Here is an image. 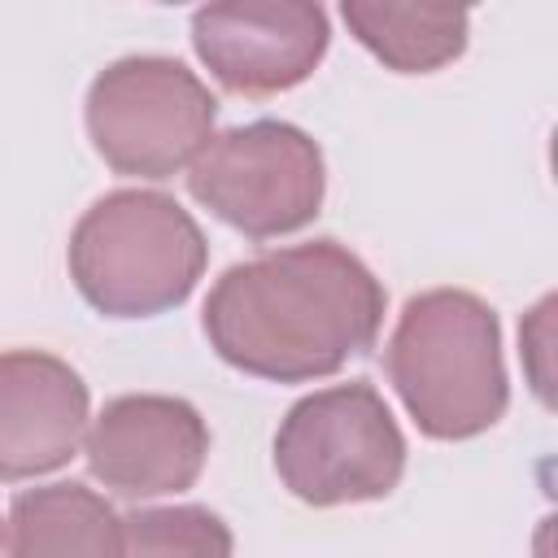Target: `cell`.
<instances>
[{"mask_svg":"<svg viewBox=\"0 0 558 558\" xmlns=\"http://www.w3.org/2000/svg\"><path fill=\"white\" fill-rule=\"evenodd\" d=\"M205 262L209 244L196 218L153 187H118L92 201L65 248L78 296L105 318H153L183 305Z\"/></svg>","mask_w":558,"mask_h":558,"instance_id":"obj_3","label":"cell"},{"mask_svg":"<svg viewBox=\"0 0 558 558\" xmlns=\"http://www.w3.org/2000/svg\"><path fill=\"white\" fill-rule=\"evenodd\" d=\"M0 554H4V523H0Z\"/></svg>","mask_w":558,"mask_h":558,"instance_id":"obj_13","label":"cell"},{"mask_svg":"<svg viewBox=\"0 0 558 558\" xmlns=\"http://www.w3.org/2000/svg\"><path fill=\"white\" fill-rule=\"evenodd\" d=\"M187 192L248 240H279L318 218L327 166L314 135L292 122L257 118L209 135L187 166Z\"/></svg>","mask_w":558,"mask_h":558,"instance_id":"obj_6","label":"cell"},{"mask_svg":"<svg viewBox=\"0 0 558 558\" xmlns=\"http://www.w3.org/2000/svg\"><path fill=\"white\" fill-rule=\"evenodd\" d=\"M231 527L209 506H144L122 519L118 558H231Z\"/></svg>","mask_w":558,"mask_h":558,"instance_id":"obj_12","label":"cell"},{"mask_svg":"<svg viewBox=\"0 0 558 558\" xmlns=\"http://www.w3.org/2000/svg\"><path fill=\"white\" fill-rule=\"evenodd\" d=\"M384 366L401 405L432 440H471L510 405L497 310L462 288L410 296L388 336Z\"/></svg>","mask_w":558,"mask_h":558,"instance_id":"obj_2","label":"cell"},{"mask_svg":"<svg viewBox=\"0 0 558 558\" xmlns=\"http://www.w3.org/2000/svg\"><path fill=\"white\" fill-rule=\"evenodd\" d=\"M4 541L9 558H118L122 519L96 488L57 480L13 497Z\"/></svg>","mask_w":558,"mask_h":558,"instance_id":"obj_10","label":"cell"},{"mask_svg":"<svg viewBox=\"0 0 558 558\" xmlns=\"http://www.w3.org/2000/svg\"><path fill=\"white\" fill-rule=\"evenodd\" d=\"M100 161L131 179H170L196 161L218 122V96L174 57L140 52L109 61L83 105Z\"/></svg>","mask_w":558,"mask_h":558,"instance_id":"obj_5","label":"cell"},{"mask_svg":"<svg viewBox=\"0 0 558 558\" xmlns=\"http://www.w3.org/2000/svg\"><path fill=\"white\" fill-rule=\"evenodd\" d=\"M327 44V13L305 0H227L192 13L201 65L235 96H275L305 83Z\"/></svg>","mask_w":558,"mask_h":558,"instance_id":"obj_7","label":"cell"},{"mask_svg":"<svg viewBox=\"0 0 558 558\" xmlns=\"http://www.w3.org/2000/svg\"><path fill=\"white\" fill-rule=\"evenodd\" d=\"M87 471L118 497L148 501L183 493L201 480L209 458V427L201 410L166 392H126L105 401L83 436Z\"/></svg>","mask_w":558,"mask_h":558,"instance_id":"obj_8","label":"cell"},{"mask_svg":"<svg viewBox=\"0 0 558 558\" xmlns=\"http://www.w3.org/2000/svg\"><path fill=\"white\" fill-rule=\"evenodd\" d=\"M340 17L349 35L397 74H432L462 57L471 13L453 4H379L344 0Z\"/></svg>","mask_w":558,"mask_h":558,"instance_id":"obj_11","label":"cell"},{"mask_svg":"<svg viewBox=\"0 0 558 558\" xmlns=\"http://www.w3.org/2000/svg\"><path fill=\"white\" fill-rule=\"evenodd\" d=\"M275 471L305 506L384 501L401 484L405 436L366 379L331 384L279 418Z\"/></svg>","mask_w":558,"mask_h":558,"instance_id":"obj_4","label":"cell"},{"mask_svg":"<svg viewBox=\"0 0 558 558\" xmlns=\"http://www.w3.org/2000/svg\"><path fill=\"white\" fill-rule=\"evenodd\" d=\"M384 283L340 240H305L227 266L201 310L209 349L270 384H310L362 357L384 323Z\"/></svg>","mask_w":558,"mask_h":558,"instance_id":"obj_1","label":"cell"},{"mask_svg":"<svg viewBox=\"0 0 558 558\" xmlns=\"http://www.w3.org/2000/svg\"><path fill=\"white\" fill-rule=\"evenodd\" d=\"M92 423L83 375L44 349L0 353V480H35L65 466Z\"/></svg>","mask_w":558,"mask_h":558,"instance_id":"obj_9","label":"cell"}]
</instances>
